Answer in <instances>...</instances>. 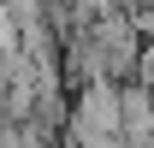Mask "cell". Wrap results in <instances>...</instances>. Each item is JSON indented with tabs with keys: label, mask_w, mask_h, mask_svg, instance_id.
Segmentation results:
<instances>
[{
	"label": "cell",
	"mask_w": 154,
	"mask_h": 148,
	"mask_svg": "<svg viewBox=\"0 0 154 148\" xmlns=\"http://www.w3.org/2000/svg\"><path fill=\"white\" fill-rule=\"evenodd\" d=\"M136 83H142V89H154V42L142 48V59H136Z\"/></svg>",
	"instance_id": "obj_2"
},
{
	"label": "cell",
	"mask_w": 154,
	"mask_h": 148,
	"mask_svg": "<svg viewBox=\"0 0 154 148\" xmlns=\"http://www.w3.org/2000/svg\"><path fill=\"white\" fill-rule=\"evenodd\" d=\"M65 130H71V148H101V142H113V136H125V89H119L113 77L77 83Z\"/></svg>",
	"instance_id": "obj_1"
}]
</instances>
